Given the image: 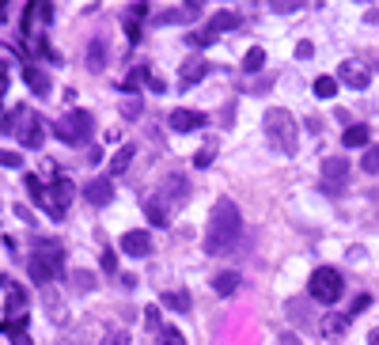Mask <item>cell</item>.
I'll return each instance as SVG.
<instances>
[{
    "label": "cell",
    "mask_w": 379,
    "mask_h": 345,
    "mask_svg": "<svg viewBox=\"0 0 379 345\" xmlns=\"http://www.w3.org/2000/svg\"><path fill=\"white\" fill-rule=\"evenodd\" d=\"M239 235H243L239 209H235L231 197H220L213 205V213H209V224H205V255H213V258L228 255L231 246L239 243Z\"/></svg>",
    "instance_id": "1"
},
{
    "label": "cell",
    "mask_w": 379,
    "mask_h": 345,
    "mask_svg": "<svg viewBox=\"0 0 379 345\" xmlns=\"http://www.w3.org/2000/svg\"><path fill=\"white\" fill-rule=\"evenodd\" d=\"M262 129H265V140L273 144V152H280V156H296L300 129H296V118H292L285 107H270V110H265Z\"/></svg>",
    "instance_id": "2"
},
{
    "label": "cell",
    "mask_w": 379,
    "mask_h": 345,
    "mask_svg": "<svg viewBox=\"0 0 379 345\" xmlns=\"http://www.w3.org/2000/svg\"><path fill=\"white\" fill-rule=\"evenodd\" d=\"M27 273H31L34 285H50V281H57L61 273H65V246H61L57 239L42 243L31 255V262H27Z\"/></svg>",
    "instance_id": "3"
},
{
    "label": "cell",
    "mask_w": 379,
    "mask_h": 345,
    "mask_svg": "<svg viewBox=\"0 0 379 345\" xmlns=\"http://www.w3.org/2000/svg\"><path fill=\"white\" fill-rule=\"evenodd\" d=\"M8 129L19 137V144H23V148H42V140H46V125H42V118L34 114L31 107H16V110H12Z\"/></svg>",
    "instance_id": "4"
},
{
    "label": "cell",
    "mask_w": 379,
    "mask_h": 345,
    "mask_svg": "<svg viewBox=\"0 0 379 345\" xmlns=\"http://www.w3.org/2000/svg\"><path fill=\"white\" fill-rule=\"evenodd\" d=\"M341 273L338 270H330V266H319V270L311 273V281H307V292H311L315 304L330 307V304H338L341 300Z\"/></svg>",
    "instance_id": "5"
},
{
    "label": "cell",
    "mask_w": 379,
    "mask_h": 345,
    "mask_svg": "<svg viewBox=\"0 0 379 345\" xmlns=\"http://www.w3.org/2000/svg\"><path fill=\"white\" fill-rule=\"evenodd\" d=\"M53 133H57L65 144H88L91 133H95V118H91L88 110H73V114H65L61 122H53Z\"/></svg>",
    "instance_id": "6"
},
{
    "label": "cell",
    "mask_w": 379,
    "mask_h": 345,
    "mask_svg": "<svg viewBox=\"0 0 379 345\" xmlns=\"http://www.w3.org/2000/svg\"><path fill=\"white\" fill-rule=\"evenodd\" d=\"M73 197H76V186L68 179H57L46 194H42V209H46L53 220H61V216L68 213V205H73Z\"/></svg>",
    "instance_id": "7"
},
{
    "label": "cell",
    "mask_w": 379,
    "mask_h": 345,
    "mask_svg": "<svg viewBox=\"0 0 379 345\" xmlns=\"http://www.w3.org/2000/svg\"><path fill=\"white\" fill-rule=\"evenodd\" d=\"M319 175H322V182H326V190L341 194L345 182H349V159L345 156H326V159H322V167H319Z\"/></svg>",
    "instance_id": "8"
},
{
    "label": "cell",
    "mask_w": 379,
    "mask_h": 345,
    "mask_svg": "<svg viewBox=\"0 0 379 345\" xmlns=\"http://www.w3.org/2000/svg\"><path fill=\"white\" fill-rule=\"evenodd\" d=\"M338 80H341V84H349L353 91H364V88L371 84V73H368V65H364V61H341Z\"/></svg>",
    "instance_id": "9"
},
{
    "label": "cell",
    "mask_w": 379,
    "mask_h": 345,
    "mask_svg": "<svg viewBox=\"0 0 379 345\" xmlns=\"http://www.w3.org/2000/svg\"><path fill=\"white\" fill-rule=\"evenodd\" d=\"M122 255L148 258L152 255V235H148V231H125V235H122Z\"/></svg>",
    "instance_id": "10"
},
{
    "label": "cell",
    "mask_w": 379,
    "mask_h": 345,
    "mask_svg": "<svg viewBox=\"0 0 379 345\" xmlns=\"http://www.w3.org/2000/svg\"><path fill=\"white\" fill-rule=\"evenodd\" d=\"M110 197H114L110 179H95V182H88V186H83V201H88V205H95V209L110 205Z\"/></svg>",
    "instance_id": "11"
},
{
    "label": "cell",
    "mask_w": 379,
    "mask_h": 345,
    "mask_svg": "<svg viewBox=\"0 0 379 345\" xmlns=\"http://www.w3.org/2000/svg\"><path fill=\"white\" fill-rule=\"evenodd\" d=\"M167 122H171L174 133H190V129H201L209 118L201 114V110H171V118H167Z\"/></svg>",
    "instance_id": "12"
},
{
    "label": "cell",
    "mask_w": 379,
    "mask_h": 345,
    "mask_svg": "<svg viewBox=\"0 0 379 345\" xmlns=\"http://www.w3.org/2000/svg\"><path fill=\"white\" fill-rule=\"evenodd\" d=\"M0 285L8 288V311L16 315V322H23V319H27V292H23L19 285H12L8 273H0Z\"/></svg>",
    "instance_id": "13"
},
{
    "label": "cell",
    "mask_w": 379,
    "mask_h": 345,
    "mask_svg": "<svg viewBox=\"0 0 379 345\" xmlns=\"http://www.w3.org/2000/svg\"><path fill=\"white\" fill-rule=\"evenodd\" d=\"M50 19H53L50 4H27V12H23V34H27V38H34V23H50Z\"/></svg>",
    "instance_id": "14"
},
{
    "label": "cell",
    "mask_w": 379,
    "mask_h": 345,
    "mask_svg": "<svg viewBox=\"0 0 379 345\" xmlns=\"http://www.w3.org/2000/svg\"><path fill=\"white\" fill-rule=\"evenodd\" d=\"M198 16H201V4H186V8H167V12H159L156 23H159V27H167V23H190V19H198Z\"/></svg>",
    "instance_id": "15"
},
{
    "label": "cell",
    "mask_w": 379,
    "mask_h": 345,
    "mask_svg": "<svg viewBox=\"0 0 379 345\" xmlns=\"http://www.w3.org/2000/svg\"><path fill=\"white\" fill-rule=\"evenodd\" d=\"M144 216H148L152 228H167V224H171V216H167V201H164V197H148V201H144Z\"/></svg>",
    "instance_id": "16"
},
{
    "label": "cell",
    "mask_w": 379,
    "mask_h": 345,
    "mask_svg": "<svg viewBox=\"0 0 379 345\" xmlns=\"http://www.w3.org/2000/svg\"><path fill=\"white\" fill-rule=\"evenodd\" d=\"M23 80H27V88H31L34 91V95H50V76H46V73H42V68H34V65H27L23 68Z\"/></svg>",
    "instance_id": "17"
},
{
    "label": "cell",
    "mask_w": 379,
    "mask_h": 345,
    "mask_svg": "<svg viewBox=\"0 0 379 345\" xmlns=\"http://www.w3.org/2000/svg\"><path fill=\"white\" fill-rule=\"evenodd\" d=\"M235 27H239V16H235V12H216L213 19H209V34H224V31H235Z\"/></svg>",
    "instance_id": "18"
},
{
    "label": "cell",
    "mask_w": 379,
    "mask_h": 345,
    "mask_svg": "<svg viewBox=\"0 0 379 345\" xmlns=\"http://www.w3.org/2000/svg\"><path fill=\"white\" fill-rule=\"evenodd\" d=\"M205 73H209V65H205L201 58H194V61H182V68H179V76H182V84H186V88H190V84H198Z\"/></svg>",
    "instance_id": "19"
},
{
    "label": "cell",
    "mask_w": 379,
    "mask_h": 345,
    "mask_svg": "<svg viewBox=\"0 0 379 345\" xmlns=\"http://www.w3.org/2000/svg\"><path fill=\"white\" fill-rule=\"evenodd\" d=\"M88 68L91 73H103V68H107V42L103 38H95L88 46Z\"/></svg>",
    "instance_id": "20"
},
{
    "label": "cell",
    "mask_w": 379,
    "mask_h": 345,
    "mask_svg": "<svg viewBox=\"0 0 379 345\" xmlns=\"http://www.w3.org/2000/svg\"><path fill=\"white\" fill-rule=\"evenodd\" d=\"M368 125H349L345 133H341V144L345 148H368Z\"/></svg>",
    "instance_id": "21"
},
{
    "label": "cell",
    "mask_w": 379,
    "mask_h": 345,
    "mask_svg": "<svg viewBox=\"0 0 379 345\" xmlns=\"http://www.w3.org/2000/svg\"><path fill=\"white\" fill-rule=\"evenodd\" d=\"M213 288H216V296H231L235 288H239V273H231V270L216 273V277H213Z\"/></svg>",
    "instance_id": "22"
},
{
    "label": "cell",
    "mask_w": 379,
    "mask_h": 345,
    "mask_svg": "<svg viewBox=\"0 0 379 345\" xmlns=\"http://www.w3.org/2000/svg\"><path fill=\"white\" fill-rule=\"evenodd\" d=\"M345 330H349L345 315H322V334H326V337H341Z\"/></svg>",
    "instance_id": "23"
},
{
    "label": "cell",
    "mask_w": 379,
    "mask_h": 345,
    "mask_svg": "<svg viewBox=\"0 0 379 345\" xmlns=\"http://www.w3.org/2000/svg\"><path fill=\"white\" fill-rule=\"evenodd\" d=\"M133 152H137V148H133V144H125V148H118V152H114V159H110V175H122V171H125V167H129V164H133Z\"/></svg>",
    "instance_id": "24"
},
{
    "label": "cell",
    "mask_w": 379,
    "mask_h": 345,
    "mask_svg": "<svg viewBox=\"0 0 379 345\" xmlns=\"http://www.w3.org/2000/svg\"><path fill=\"white\" fill-rule=\"evenodd\" d=\"M315 95H319V99H334V95H338V80H334V76H319V80H315Z\"/></svg>",
    "instance_id": "25"
},
{
    "label": "cell",
    "mask_w": 379,
    "mask_h": 345,
    "mask_svg": "<svg viewBox=\"0 0 379 345\" xmlns=\"http://www.w3.org/2000/svg\"><path fill=\"white\" fill-rule=\"evenodd\" d=\"M262 65H265V49H262V46L247 49V58H243V68H247V73H258Z\"/></svg>",
    "instance_id": "26"
},
{
    "label": "cell",
    "mask_w": 379,
    "mask_h": 345,
    "mask_svg": "<svg viewBox=\"0 0 379 345\" xmlns=\"http://www.w3.org/2000/svg\"><path fill=\"white\" fill-rule=\"evenodd\" d=\"M164 307H171V311H190V292H167Z\"/></svg>",
    "instance_id": "27"
},
{
    "label": "cell",
    "mask_w": 379,
    "mask_h": 345,
    "mask_svg": "<svg viewBox=\"0 0 379 345\" xmlns=\"http://www.w3.org/2000/svg\"><path fill=\"white\" fill-rule=\"evenodd\" d=\"M361 167L368 175H379V144H368V152L361 156Z\"/></svg>",
    "instance_id": "28"
},
{
    "label": "cell",
    "mask_w": 379,
    "mask_h": 345,
    "mask_svg": "<svg viewBox=\"0 0 379 345\" xmlns=\"http://www.w3.org/2000/svg\"><path fill=\"white\" fill-rule=\"evenodd\" d=\"M148 76H152V68H148V65H140V68H133V73H129V80H125V91H137V88H140V84L148 80Z\"/></svg>",
    "instance_id": "29"
},
{
    "label": "cell",
    "mask_w": 379,
    "mask_h": 345,
    "mask_svg": "<svg viewBox=\"0 0 379 345\" xmlns=\"http://www.w3.org/2000/svg\"><path fill=\"white\" fill-rule=\"evenodd\" d=\"M156 337H159V345H186V337H182V330H174V327H164Z\"/></svg>",
    "instance_id": "30"
},
{
    "label": "cell",
    "mask_w": 379,
    "mask_h": 345,
    "mask_svg": "<svg viewBox=\"0 0 379 345\" xmlns=\"http://www.w3.org/2000/svg\"><path fill=\"white\" fill-rule=\"evenodd\" d=\"M12 61H16V53H12L8 46H0V80H8V73H12Z\"/></svg>",
    "instance_id": "31"
},
{
    "label": "cell",
    "mask_w": 379,
    "mask_h": 345,
    "mask_svg": "<svg viewBox=\"0 0 379 345\" xmlns=\"http://www.w3.org/2000/svg\"><path fill=\"white\" fill-rule=\"evenodd\" d=\"M368 307H371V296H356L353 304H349L345 319H356V315H361V311H368Z\"/></svg>",
    "instance_id": "32"
},
{
    "label": "cell",
    "mask_w": 379,
    "mask_h": 345,
    "mask_svg": "<svg viewBox=\"0 0 379 345\" xmlns=\"http://www.w3.org/2000/svg\"><path fill=\"white\" fill-rule=\"evenodd\" d=\"M73 285H76V292H91V288H95V277H91V273H76L73 277Z\"/></svg>",
    "instance_id": "33"
},
{
    "label": "cell",
    "mask_w": 379,
    "mask_h": 345,
    "mask_svg": "<svg viewBox=\"0 0 379 345\" xmlns=\"http://www.w3.org/2000/svg\"><path fill=\"white\" fill-rule=\"evenodd\" d=\"M213 159H216V144H205V148L198 152V156H194V164H198V167H209Z\"/></svg>",
    "instance_id": "34"
},
{
    "label": "cell",
    "mask_w": 379,
    "mask_h": 345,
    "mask_svg": "<svg viewBox=\"0 0 379 345\" xmlns=\"http://www.w3.org/2000/svg\"><path fill=\"white\" fill-rule=\"evenodd\" d=\"M0 167H23V152H0Z\"/></svg>",
    "instance_id": "35"
},
{
    "label": "cell",
    "mask_w": 379,
    "mask_h": 345,
    "mask_svg": "<svg viewBox=\"0 0 379 345\" xmlns=\"http://www.w3.org/2000/svg\"><path fill=\"white\" fill-rule=\"evenodd\" d=\"M144 327H148L152 334H159V330H164V327H159V311H156V307H148V311H144Z\"/></svg>",
    "instance_id": "36"
},
{
    "label": "cell",
    "mask_w": 379,
    "mask_h": 345,
    "mask_svg": "<svg viewBox=\"0 0 379 345\" xmlns=\"http://www.w3.org/2000/svg\"><path fill=\"white\" fill-rule=\"evenodd\" d=\"M186 42H190V46H213V34H186Z\"/></svg>",
    "instance_id": "37"
},
{
    "label": "cell",
    "mask_w": 379,
    "mask_h": 345,
    "mask_svg": "<svg viewBox=\"0 0 379 345\" xmlns=\"http://www.w3.org/2000/svg\"><path fill=\"white\" fill-rule=\"evenodd\" d=\"M122 114H125V118H137V114H140V99H125Z\"/></svg>",
    "instance_id": "38"
},
{
    "label": "cell",
    "mask_w": 379,
    "mask_h": 345,
    "mask_svg": "<svg viewBox=\"0 0 379 345\" xmlns=\"http://www.w3.org/2000/svg\"><path fill=\"white\" fill-rule=\"evenodd\" d=\"M103 270H107V273L118 270V255H114V251H103Z\"/></svg>",
    "instance_id": "39"
},
{
    "label": "cell",
    "mask_w": 379,
    "mask_h": 345,
    "mask_svg": "<svg viewBox=\"0 0 379 345\" xmlns=\"http://www.w3.org/2000/svg\"><path fill=\"white\" fill-rule=\"evenodd\" d=\"M300 8V0H277L273 4V12H296Z\"/></svg>",
    "instance_id": "40"
},
{
    "label": "cell",
    "mask_w": 379,
    "mask_h": 345,
    "mask_svg": "<svg viewBox=\"0 0 379 345\" xmlns=\"http://www.w3.org/2000/svg\"><path fill=\"white\" fill-rule=\"evenodd\" d=\"M311 53H315V46H311V42H300V46H296V58H311Z\"/></svg>",
    "instance_id": "41"
},
{
    "label": "cell",
    "mask_w": 379,
    "mask_h": 345,
    "mask_svg": "<svg viewBox=\"0 0 379 345\" xmlns=\"http://www.w3.org/2000/svg\"><path fill=\"white\" fill-rule=\"evenodd\" d=\"M103 345H129V337H125V334H110Z\"/></svg>",
    "instance_id": "42"
},
{
    "label": "cell",
    "mask_w": 379,
    "mask_h": 345,
    "mask_svg": "<svg viewBox=\"0 0 379 345\" xmlns=\"http://www.w3.org/2000/svg\"><path fill=\"white\" fill-rule=\"evenodd\" d=\"M16 213H19V216H23V220H27V224H34V213H27V205H16Z\"/></svg>",
    "instance_id": "43"
},
{
    "label": "cell",
    "mask_w": 379,
    "mask_h": 345,
    "mask_svg": "<svg viewBox=\"0 0 379 345\" xmlns=\"http://www.w3.org/2000/svg\"><path fill=\"white\" fill-rule=\"evenodd\" d=\"M368 345H379V327H376V330H371V334H368Z\"/></svg>",
    "instance_id": "44"
},
{
    "label": "cell",
    "mask_w": 379,
    "mask_h": 345,
    "mask_svg": "<svg viewBox=\"0 0 379 345\" xmlns=\"http://www.w3.org/2000/svg\"><path fill=\"white\" fill-rule=\"evenodd\" d=\"M280 345H300V337H280Z\"/></svg>",
    "instance_id": "45"
},
{
    "label": "cell",
    "mask_w": 379,
    "mask_h": 345,
    "mask_svg": "<svg viewBox=\"0 0 379 345\" xmlns=\"http://www.w3.org/2000/svg\"><path fill=\"white\" fill-rule=\"evenodd\" d=\"M4 88H8V80H0V95H4Z\"/></svg>",
    "instance_id": "46"
},
{
    "label": "cell",
    "mask_w": 379,
    "mask_h": 345,
    "mask_svg": "<svg viewBox=\"0 0 379 345\" xmlns=\"http://www.w3.org/2000/svg\"><path fill=\"white\" fill-rule=\"evenodd\" d=\"M0 16H4V4H0Z\"/></svg>",
    "instance_id": "47"
}]
</instances>
